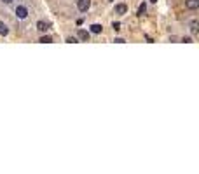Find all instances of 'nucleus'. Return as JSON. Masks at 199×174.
Listing matches in <instances>:
<instances>
[{
    "label": "nucleus",
    "instance_id": "f257e3e1",
    "mask_svg": "<svg viewBox=\"0 0 199 174\" xmlns=\"http://www.w3.org/2000/svg\"><path fill=\"white\" fill-rule=\"evenodd\" d=\"M16 16L19 18V19H25L26 16H28V9L25 5H18V9H16Z\"/></svg>",
    "mask_w": 199,
    "mask_h": 174
},
{
    "label": "nucleus",
    "instance_id": "f03ea898",
    "mask_svg": "<svg viewBox=\"0 0 199 174\" xmlns=\"http://www.w3.org/2000/svg\"><path fill=\"white\" fill-rule=\"evenodd\" d=\"M77 7H79V11L86 12L91 7V0H77Z\"/></svg>",
    "mask_w": 199,
    "mask_h": 174
},
{
    "label": "nucleus",
    "instance_id": "7ed1b4c3",
    "mask_svg": "<svg viewBox=\"0 0 199 174\" xmlns=\"http://www.w3.org/2000/svg\"><path fill=\"white\" fill-rule=\"evenodd\" d=\"M185 7L191 9V11H196L199 7V0H185Z\"/></svg>",
    "mask_w": 199,
    "mask_h": 174
},
{
    "label": "nucleus",
    "instance_id": "20e7f679",
    "mask_svg": "<svg viewBox=\"0 0 199 174\" xmlns=\"http://www.w3.org/2000/svg\"><path fill=\"white\" fill-rule=\"evenodd\" d=\"M77 38L79 40H82V42H87L89 40V33H87L86 30H79L77 31Z\"/></svg>",
    "mask_w": 199,
    "mask_h": 174
},
{
    "label": "nucleus",
    "instance_id": "39448f33",
    "mask_svg": "<svg viewBox=\"0 0 199 174\" xmlns=\"http://www.w3.org/2000/svg\"><path fill=\"white\" fill-rule=\"evenodd\" d=\"M37 30H39V31H47V30H49V23H47V21H39V23H37Z\"/></svg>",
    "mask_w": 199,
    "mask_h": 174
},
{
    "label": "nucleus",
    "instance_id": "423d86ee",
    "mask_svg": "<svg viewBox=\"0 0 199 174\" xmlns=\"http://www.w3.org/2000/svg\"><path fill=\"white\" fill-rule=\"evenodd\" d=\"M197 26H199L197 19H192L191 21V33L192 35H197Z\"/></svg>",
    "mask_w": 199,
    "mask_h": 174
},
{
    "label": "nucleus",
    "instance_id": "0eeeda50",
    "mask_svg": "<svg viewBox=\"0 0 199 174\" xmlns=\"http://www.w3.org/2000/svg\"><path fill=\"white\" fill-rule=\"evenodd\" d=\"M126 11H128V7L124 5V4H117L115 5V12L117 14H126Z\"/></svg>",
    "mask_w": 199,
    "mask_h": 174
},
{
    "label": "nucleus",
    "instance_id": "6e6552de",
    "mask_svg": "<svg viewBox=\"0 0 199 174\" xmlns=\"http://www.w3.org/2000/svg\"><path fill=\"white\" fill-rule=\"evenodd\" d=\"M101 30H103L101 25H91V31L93 33H101Z\"/></svg>",
    "mask_w": 199,
    "mask_h": 174
},
{
    "label": "nucleus",
    "instance_id": "1a4fd4ad",
    "mask_svg": "<svg viewBox=\"0 0 199 174\" xmlns=\"http://www.w3.org/2000/svg\"><path fill=\"white\" fill-rule=\"evenodd\" d=\"M7 33H9V28L5 26V25H4L2 21H0V35H4V37H5Z\"/></svg>",
    "mask_w": 199,
    "mask_h": 174
},
{
    "label": "nucleus",
    "instance_id": "9d476101",
    "mask_svg": "<svg viewBox=\"0 0 199 174\" xmlns=\"http://www.w3.org/2000/svg\"><path fill=\"white\" fill-rule=\"evenodd\" d=\"M39 42H42V44H51L52 38H51L49 35H44V37H40V40H39Z\"/></svg>",
    "mask_w": 199,
    "mask_h": 174
},
{
    "label": "nucleus",
    "instance_id": "9b49d317",
    "mask_svg": "<svg viewBox=\"0 0 199 174\" xmlns=\"http://www.w3.org/2000/svg\"><path fill=\"white\" fill-rule=\"evenodd\" d=\"M145 11H147V5H145V4H140V7H138V16H143Z\"/></svg>",
    "mask_w": 199,
    "mask_h": 174
},
{
    "label": "nucleus",
    "instance_id": "f8f14e48",
    "mask_svg": "<svg viewBox=\"0 0 199 174\" xmlns=\"http://www.w3.org/2000/svg\"><path fill=\"white\" fill-rule=\"evenodd\" d=\"M66 42H68V44H77V37H68Z\"/></svg>",
    "mask_w": 199,
    "mask_h": 174
},
{
    "label": "nucleus",
    "instance_id": "ddd939ff",
    "mask_svg": "<svg viewBox=\"0 0 199 174\" xmlns=\"http://www.w3.org/2000/svg\"><path fill=\"white\" fill-rule=\"evenodd\" d=\"M112 28H114L115 31H119L121 30V23H112Z\"/></svg>",
    "mask_w": 199,
    "mask_h": 174
},
{
    "label": "nucleus",
    "instance_id": "4468645a",
    "mask_svg": "<svg viewBox=\"0 0 199 174\" xmlns=\"http://www.w3.org/2000/svg\"><path fill=\"white\" fill-rule=\"evenodd\" d=\"M114 42H117V44H124V42H126V40H124V38H115Z\"/></svg>",
    "mask_w": 199,
    "mask_h": 174
},
{
    "label": "nucleus",
    "instance_id": "2eb2a0df",
    "mask_svg": "<svg viewBox=\"0 0 199 174\" xmlns=\"http://www.w3.org/2000/svg\"><path fill=\"white\" fill-rule=\"evenodd\" d=\"M2 2H4V4H11V2H12V0H2Z\"/></svg>",
    "mask_w": 199,
    "mask_h": 174
},
{
    "label": "nucleus",
    "instance_id": "dca6fc26",
    "mask_svg": "<svg viewBox=\"0 0 199 174\" xmlns=\"http://www.w3.org/2000/svg\"><path fill=\"white\" fill-rule=\"evenodd\" d=\"M150 2H154V4H156V2H157V0H150Z\"/></svg>",
    "mask_w": 199,
    "mask_h": 174
}]
</instances>
